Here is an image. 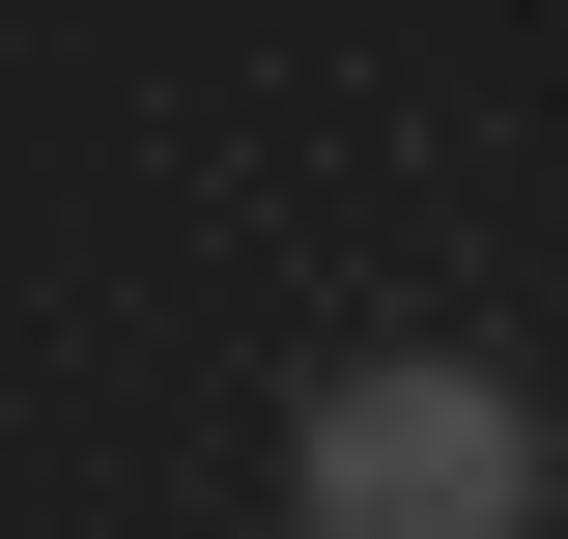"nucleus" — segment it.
Listing matches in <instances>:
<instances>
[{"label": "nucleus", "mask_w": 568, "mask_h": 539, "mask_svg": "<svg viewBox=\"0 0 568 539\" xmlns=\"http://www.w3.org/2000/svg\"><path fill=\"white\" fill-rule=\"evenodd\" d=\"M284 539H540V398L484 340H342L284 398Z\"/></svg>", "instance_id": "f257e3e1"}]
</instances>
